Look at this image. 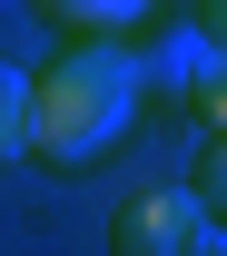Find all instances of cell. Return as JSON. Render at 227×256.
I'll return each mask as SVG.
<instances>
[{"instance_id":"obj_1","label":"cell","mask_w":227,"mask_h":256,"mask_svg":"<svg viewBox=\"0 0 227 256\" xmlns=\"http://www.w3.org/2000/svg\"><path fill=\"white\" fill-rule=\"evenodd\" d=\"M138 108L148 98H138L129 40H60V60L30 69V158L79 178L138 128Z\"/></svg>"},{"instance_id":"obj_2","label":"cell","mask_w":227,"mask_h":256,"mask_svg":"<svg viewBox=\"0 0 227 256\" xmlns=\"http://www.w3.org/2000/svg\"><path fill=\"white\" fill-rule=\"evenodd\" d=\"M197 217H207V207H197L188 188H129L109 207V256H178Z\"/></svg>"},{"instance_id":"obj_3","label":"cell","mask_w":227,"mask_h":256,"mask_svg":"<svg viewBox=\"0 0 227 256\" xmlns=\"http://www.w3.org/2000/svg\"><path fill=\"white\" fill-rule=\"evenodd\" d=\"M129 60H138V98H188L197 60H207V30H158V40H138Z\"/></svg>"},{"instance_id":"obj_4","label":"cell","mask_w":227,"mask_h":256,"mask_svg":"<svg viewBox=\"0 0 227 256\" xmlns=\"http://www.w3.org/2000/svg\"><path fill=\"white\" fill-rule=\"evenodd\" d=\"M40 20L69 30V40H129L148 20V0H40Z\"/></svg>"},{"instance_id":"obj_5","label":"cell","mask_w":227,"mask_h":256,"mask_svg":"<svg viewBox=\"0 0 227 256\" xmlns=\"http://www.w3.org/2000/svg\"><path fill=\"white\" fill-rule=\"evenodd\" d=\"M10 158H30V69L0 60V168Z\"/></svg>"},{"instance_id":"obj_6","label":"cell","mask_w":227,"mask_h":256,"mask_svg":"<svg viewBox=\"0 0 227 256\" xmlns=\"http://www.w3.org/2000/svg\"><path fill=\"white\" fill-rule=\"evenodd\" d=\"M188 108L207 128H227V50H217V40H207V60H197V79H188Z\"/></svg>"},{"instance_id":"obj_7","label":"cell","mask_w":227,"mask_h":256,"mask_svg":"<svg viewBox=\"0 0 227 256\" xmlns=\"http://www.w3.org/2000/svg\"><path fill=\"white\" fill-rule=\"evenodd\" d=\"M188 197L207 207V217H227V128H207V158H197V178H188Z\"/></svg>"},{"instance_id":"obj_8","label":"cell","mask_w":227,"mask_h":256,"mask_svg":"<svg viewBox=\"0 0 227 256\" xmlns=\"http://www.w3.org/2000/svg\"><path fill=\"white\" fill-rule=\"evenodd\" d=\"M178 256H227V217H197V226H188V246H178Z\"/></svg>"},{"instance_id":"obj_9","label":"cell","mask_w":227,"mask_h":256,"mask_svg":"<svg viewBox=\"0 0 227 256\" xmlns=\"http://www.w3.org/2000/svg\"><path fill=\"white\" fill-rule=\"evenodd\" d=\"M197 30H207V40L227 50V0H197Z\"/></svg>"}]
</instances>
